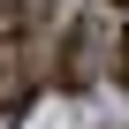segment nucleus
Instances as JSON below:
<instances>
[{
    "label": "nucleus",
    "mask_w": 129,
    "mask_h": 129,
    "mask_svg": "<svg viewBox=\"0 0 129 129\" xmlns=\"http://www.w3.org/2000/svg\"><path fill=\"white\" fill-rule=\"evenodd\" d=\"M114 84H121V91H129V38H121V46H114Z\"/></svg>",
    "instance_id": "nucleus-1"
},
{
    "label": "nucleus",
    "mask_w": 129,
    "mask_h": 129,
    "mask_svg": "<svg viewBox=\"0 0 129 129\" xmlns=\"http://www.w3.org/2000/svg\"><path fill=\"white\" fill-rule=\"evenodd\" d=\"M106 8H129V0H106Z\"/></svg>",
    "instance_id": "nucleus-2"
}]
</instances>
